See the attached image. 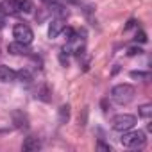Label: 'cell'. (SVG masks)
<instances>
[{"label": "cell", "mask_w": 152, "mask_h": 152, "mask_svg": "<svg viewBox=\"0 0 152 152\" xmlns=\"http://www.w3.org/2000/svg\"><path fill=\"white\" fill-rule=\"evenodd\" d=\"M134 95H136V90H134V86H131V84H116V86L111 90V99H113L116 104H120V106L129 104V102L134 99Z\"/></svg>", "instance_id": "cell-1"}, {"label": "cell", "mask_w": 152, "mask_h": 152, "mask_svg": "<svg viewBox=\"0 0 152 152\" xmlns=\"http://www.w3.org/2000/svg\"><path fill=\"white\" fill-rule=\"evenodd\" d=\"M120 141H122V145L127 147V148H141V147L145 145L147 138H145V132H141V131H134V132L125 131V132L122 134Z\"/></svg>", "instance_id": "cell-2"}, {"label": "cell", "mask_w": 152, "mask_h": 152, "mask_svg": "<svg viewBox=\"0 0 152 152\" xmlns=\"http://www.w3.org/2000/svg\"><path fill=\"white\" fill-rule=\"evenodd\" d=\"M134 125H136V116L127 115V113H124V115H116V116H113V120H111V127H113V131H118V132L131 131Z\"/></svg>", "instance_id": "cell-3"}, {"label": "cell", "mask_w": 152, "mask_h": 152, "mask_svg": "<svg viewBox=\"0 0 152 152\" xmlns=\"http://www.w3.org/2000/svg\"><path fill=\"white\" fill-rule=\"evenodd\" d=\"M13 36H15V41L25 43V45H29V43L32 41V38H34L31 27L25 25V23H16L15 29H13Z\"/></svg>", "instance_id": "cell-4"}, {"label": "cell", "mask_w": 152, "mask_h": 152, "mask_svg": "<svg viewBox=\"0 0 152 152\" xmlns=\"http://www.w3.org/2000/svg\"><path fill=\"white\" fill-rule=\"evenodd\" d=\"M0 81L2 83H13L16 81V72L6 64H0Z\"/></svg>", "instance_id": "cell-5"}, {"label": "cell", "mask_w": 152, "mask_h": 152, "mask_svg": "<svg viewBox=\"0 0 152 152\" xmlns=\"http://www.w3.org/2000/svg\"><path fill=\"white\" fill-rule=\"evenodd\" d=\"M7 52L13 54V56H25V54H29V45L20 43V41H15V43H9Z\"/></svg>", "instance_id": "cell-6"}, {"label": "cell", "mask_w": 152, "mask_h": 152, "mask_svg": "<svg viewBox=\"0 0 152 152\" xmlns=\"http://www.w3.org/2000/svg\"><path fill=\"white\" fill-rule=\"evenodd\" d=\"M2 11L4 15H18L20 13V0H7L2 4Z\"/></svg>", "instance_id": "cell-7"}, {"label": "cell", "mask_w": 152, "mask_h": 152, "mask_svg": "<svg viewBox=\"0 0 152 152\" xmlns=\"http://www.w3.org/2000/svg\"><path fill=\"white\" fill-rule=\"evenodd\" d=\"M63 31H64V23H63L61 18H57V20H54V22L50 23V27H48V38L54 39V38H57Z\"/></svg>", "instance_id": "cell-8"}, {"label": "cell", "mask_w": 152, "mask_h": 152, "mask_svg": "<svg viewBox=\"0 0 152 152\" xmlns=\"http://www.w3.org/2000/svg\"><path fill=\"white\" fill-rule=\"evenodd\" d=\"M13 122L18 129H27L29 127V120H27V115L23 111H15L13 113Z\"/></svg>", "instance_id": "cell-9"}, {"label": "cell", "mask_w": 152, "mask_h": 152, "mask_svg": "<svg viewBox=\"0 0 152 152\" xmlns=\"http://www.w3.org/2000/svg\"><path fill=\"white\" fill-rule=\"evenodd\" d=\"M22 148H23L25 152H34V150L41 148V141H39L38 138H34V136H29V138H25Z\"/></svg>", "instance_id": "cell-10"}, {"label": "cell", "mask_w": 152, "mask_h": 152, "mask_svg": "<svg viewBox=\"0 0 152 152\" xmlns=\"http://www.w3.org/2000/svg\"><path fill=\"white\" fill-rule=\"evenodd\" d=\"M68 120H70V106L64 104V106L59 107V122L61 124H66Z\"/></svg>", "instance_id": "cell-11"}, {"label": "cell", "mask_w": 152, "mask_h": 152, "mask_svg": "<svg viewBox=\"0 0 152 152\" xmlns=\"http://www.w3.org/2000/svg\"><path fill=\"white\" fill-rule=\"evenodd\" d=\"M138 115H140L141 118H148V116L152 115V104H141V106L138 107Z\"/></svg>", "instance_id": "cell-12"}, {"label": "cell", "mask_w": 152, "mask_h": 152, "mask_svg": "<svg viewBox=\"0 0 152 152\" xmlns=\"http://www.w3.org/2000/svg\"><path fill=\"white\" fill-rule=\"evenodd\" d=\"M50 11H52L54 15H57V16H61V18L68 15V11H66V9H64L63 6H59V4H52V7H50Z\"/></svg>", "instance_id": "cell-13"}, {"label": "cell", "mask_w": 152, "mask_h": 152, "mask_svg": "<svg viewBox=\"0 0 152 152\" xmlns=\"http://www.w3.org/2000/svg\"><path fill=\"white\" fill-rule=\"evenodd\" d=\"M32 11V4L29 0H20V13H31Z\"/></svg>", "instance_id": "cell-14"}, {"label": "cell", "mask_w": 152, "mask_h": 152, "mask_svg": "<svg viewBox=\"0 0 152 152\" xmlns=\"http://www.w3.org/2000/svg\"><path fill=\"white\" fill-rule=\"evenodd\" d=\"M131 77L132 79H140V81H148L150 75L145 73V72H131Z\"/></svg>", "instance_id": "cell-15"}, {"label": "cell", "mask_w": 152, "mask_h": 152, "mask_svg": "<svg viewBox=\"0 0 152 152\" xmlns=\"http://www.w3.org/2000/svg\"><path fill=\"white\" fill-rule=\"evenodd\" d=\"M16 79H22V81H31V75H29V72H27V70H20V72H16Z\"/></svg>", "instance_id": "cell-16"}, {"label": "cell", "mask_w": 152, "mask_h": 152, "mask_svg": "<svg viewBox=\"0 0 152 152\" xmlns=\"http://www.w3.org/2000/svg\"><path fill=\"white\" fill-rule=\"evenodd\" d=\"M140 54H143V50H141L140 47H131V48L127 50V56H140Z\"/></svg>", "instance_id": "cell-17"}, {"label": "cell", "mask_w": 152, "mask_h": 152, "mask_svg": "<svg viewBox=\"0 0 152 152\" xmlns=\"http://www.w3.org/2000/svg\"><path fill=\"white\" fill-rule=\"evenodd\" d=\"M59 61H61V64H63V66H68V56H66V52H64V50L59 54Z\"/></svg>", "instance_id": "cell-18"}, {"label": "cell", "mask_w": 152, "mask_h": 152, "mask_svg": "<svg viewBox=\"0 0 152 152\" xmlns=\"http://www.w3.org/2000/svg\"><path fill=\"white\" fill-rule=\"evenodd\" d=\"M97 148H99V150H104V152H111V147L106 145V143H102V141L97 143Z\"/></svg>", "instance_id": "cell-19"}, {"label": "cell", "mask_w": 152, "mask_h": 152, "mask_svg": "<svg viewBox=\"0 0 152 152\" xmlns=\"http://www.w3.org/2000/svg\"><path fill=\"white\" fill-rule=\"evenodd\" d=\"M136 41L145 43V41H147V34H145V32H138V34H136Z\"/></svg>", "instance_id": "cell-20"}, {"label": "cell", "mask_w": 152, "mask_h": 152, "mask_svg": "<svg viewBox=\"0 0 152 152\" xmlns=\"http://www.w3.org/2000/svg\"><path fill=\"white\" fill-rule=\"evenodd\" d=\"M2 25H4V13L0 11V27H2Z\"/></svg>", "instance_id": "cell-21"}]
</instances>
